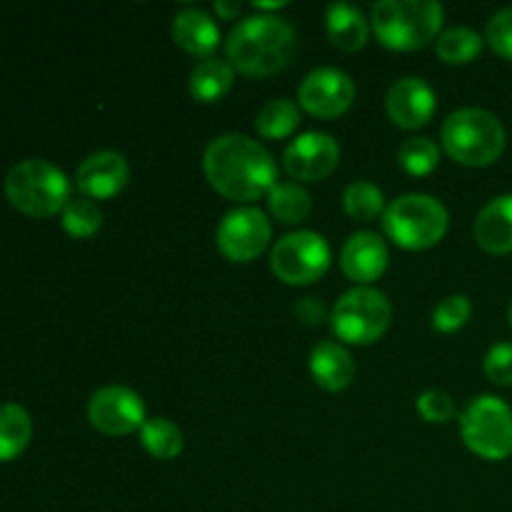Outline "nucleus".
I'll return each mask as SVG.
<instances>
[{
  "label": "nucleus",
  "instance_id": "nucleus-1",
  "mask_svg": "<svg viewBox=\"0 0 512 512\" xmlns=\"http://www.w3.org/2000/svg\"><path fill=\"white\" fill-rule=\"evenodd\" d=\"M203 168L208 183L238 203L263 198L278 183V168L268 148L240 133H225L210 140Z\"/></svg>",
  "mask_w": 512,
  "mask_h": 512
},
{
  "label": "nucleus",
  "instance_id": "nucleus-2",
  "mask_svg": "<svg viewBox=\"0 0 512 512\" xmlns=\"http://www.w3.org/2000/svg\"><path fill=\"white\" fill-rule=\"evenodd\" d=\"M298 33L290 20L273 13L248 15L228 35V63L245 75H273L293 60Z\"/></svg>",
  "mask_w": 512,
  "mask_h": 512
},
{
  "label": "nucleus",
  "instance_id": "nucleus-3",
  "mask_svg": "<svg viewBox=\"0 0 512 512\" xmlns=\"http://www.w3.org/2000/svg\"><path fill=\"white\" fill-rule=\"evenodd\" d=\"M443 15L435 0H378L370 8V25L388 48L415 50L438 35Z\"/></svg>",
  "mask_w": 512,
  "mask_h": 512
},
{
  "label": "nucleus",
  "instance_id": "nucleus-4",
  "mask_svg": "<svg viewBox=\"0 0 512 512\" xmlns=\"http://www.w3.org/2000/svg\"><path fill=\"white\" fill-rule=\"evenodd\" d=\"M443 145L453 160L473 168L495 163L505 150V128L485 108H460L443 125Z\"/></svg>",
  "mask_w": 512,
  "mask_h": 512
},
{
  "label": "nucleus",
  "instance_id": "nucleus-5",
  "mask_svg": "<svg viewBox=\"0 0 512 512\" xmlns=\"http://www.w3.org/2000/svg\"><path fill=\"white\" fill-rule=\"evenodd\" d=\"M5 195L20 213L33 215V218H48L68 205L70 185L58 165L30 158L8 170Z\"/></svg>",
  "mask_w": 512,
  "mask_h": 512
},
{
  "label": "nucleus",
  "instance_id": "nucleus-6",
  "mask_svg": "<svg viewBox=\"0 0 512 512\" xmlns=\"http://www.w3.org/2000/svg\"><path fill=\"white\" fill-rule=\"evenodd\" d=\"M383 228L390 240L408 250H423L438 243L448 230V210L438 198L408 193L395 198L383 213Z\"/></svg>",
  "mask_w": 512,
  "mask_h": 512
},
{
  "label": "nucleus",
  "instance_id": "nucleus-7",
  "mask_svg": "<svg viewBox=\"0 0 512 512\" xmlns=\"http://www.w3.org/2000/svg\"><path fill=\"white\" fill-rule=\"evenodd\" d=\"M460 433L465 445L485 460H505L512 455V408L498 395H480L460 413Z\"/></svg>",
  "mask_w": 512,
  "mask_h": 512
},
{
  "label": "nucleus",
  "instance_id": "nucleus-8",
  "mask_svg": "<svg viewBox=\"0 0 512 512\" xmlns=\"http://www.w3.org/2000/svg\"><path fill=\"white\" fill-rule=\"evenodd\" d=\"M390 318H393L390 300L370 285H358V288L348 290L330 313L333 333L353 345L375 343L388 330Z\"/></svg>",
  "mask_w": 512,
  "mask_h": 512
},
{
  "label": "nucleus",
  "instance_id": "nucleus-9",
  "mask_svg": "<svg viewBox=\"0 0 512 512\" xmlns=\"http://www.w3.org/2000/svg\"><path fill=\"white\" fill-rule=\"evenodd\" d=\"M270 268L288 285L315 283L330 268L328 240L313 230L283 235L270 250Z\"/></svg>",
  "mask_w": 512,
  "mask_h": 512
},
{
  "label": "nucleus",
  "instance_id": "nucleus-10",
  "mask_svg": "<svg viewBox=\"0 0 512 512\" xmlns=\"http://www.w3.org/2000/svg\"><path fill=\"white\" fill-rule=\"evenodd\" d=\"M270 235H273V228H270L268 215L260 208L245 205V208H233L223 215L215 240H218L220 253L228 260L250 263L268 248Z\"/></svg>",
  "mask_w": 512,
  "mask_h": 512
},
{
  "label": "nucleus",
  "instance_id": "nucleus-11",
  "mask_svg": "<svg viewBox=\"0 0 512 512\" xmlns=\"http://www.w3.org/2000/svg\"><path fill=\"white\" fill-rule=\"evenodd\" d=\"M88 420L105 435H130L145 423L143 398L125 385H105L90 395Z\"/></svg>",
  "mask_w": 512,
  "mask_h": 512
},
{
  "label": "nucleus",
  "instance_id": "nucleus-12",
  "mask_svg": "<svg viewBox=\"0 0 512 512\" xmlns=\"http://www.w3.org/2000/svg\"><path fill=\"white\" fill-rule=\"evenodd\" d=\"M298 98L308 113L318 115V118H335L353 105L355 83L345 70L323 65L305 75Z\"/></svg>",
  "mask_w": 512,
  "mask_h": 512
},
{
  "label": "nucleus",
  "instance_id": "nucleus-13",
  "mask_svg": "<svg viewBox=\"0 0 512 512\" xmlns=\"http://www.w3.org/2000/svg\"><path fill=\"white\" fill-rule=\"evenodd\" d=\"M340 160V145L325 130H308L285 148L283 165L298 180H323Z\"/></svg>",
  "mask_w": 512,
  "mask_h": 512
},
{
  "label": "nucleus",
  "instance_id": "nucleus-14",
  "mask_svg": "<svg viewBox=\"0 0 512 512\" xmlns=\"http://www.w3.org/2000/svg\"><path fill=\"white\" fill-rule=\"evenodd\" d=\"M390 120L405 130L423 128L435 113V93L423 78H400L390 85L385 98Z\"/></svg>",
  "mask_w": 512,
  "mask_h": 512
},
{
  "label": "nucleus",
  "instance_id": "nucleus-15",
  "mask_svg": "<svg viewBox=\"0 0 512 512\" xmlns=\"http://www.w3.org/2000/svg\"><path fill=\"white\" fill-rule=\"evenodd\" d=\"M130 178L128 160L115 150H95L80 163L75 183L85 198L103 200L113 198L115 193L125 188Z\"/></svg>",
  "mask_w": 512,
  "mask_h": 512
},
{
  "label": "nucleus",
  "instance_id": "nucleus-16",
  "mask_svg": "<svg viewBox=\"0 0 512 512\" xmlns=\"http://www.w3.org/2000/svg\"><path fill=\"white\" fill-rule=\"evenodd\" d=\"M388 245L373 230H358L340 250V268L355 283H373L388 268Z\"/></svg>",
  "mask_w": 512,
  "mask_h": 512
},
{
  "label": "nucleus",
  "instance_id": "nucleus-17",
  "mask_svg": "<svg viewBox=\"0 0 512 512\" xmlns=\"http://www.w3.org/2000/svg\"><path fill=\"white\" fill-rule=\"evenodd\" d=\"M475 240L495 255L512 253V195H498L475 218Z\"/></svg>",
  "mask_w": 512,
  "mask_h": 512
},
{
  "label": "nucleus",
  "instance_id": "nucleus-18",
  "mask_svg": "<svg viewBox=\"0 0 512 512\" xmlns=\"http://www.w3.org/2000/svg\"><path fill=\"white\" fill-rule=\"evenodd\" d=\"M310 373L325 390H345L355 378V360L345 345L323 340L310 353Z\"/></svg>",
  "mask_w": 512,
  "mask_h": 512
},
{
  "label": "nucleus",
  "instance_id": "nucleus-19",
  "mask_svg": "<svg viewBox=\"0 0 512 512\" xmlns=\"http://www.w3.org/2000/svg\"><path fill=\"white\" fill-rule=\"evenodd\" d=\"M173 38L183 50L210 58L220 43V28L203 8H183L173 18Z\"/></svg>",
  "mask_w": 512,
  "mask_h": 512
},
{
  "label": "nucleus",
  "instance_id": "nucleus-20",
  "mask_svg": "<svg viewBox=\"0 0 512 512\" xmlns=\"http://www.w3.org/2000/svg\"><path fill=\"white\" fill-rule=\"evenodd\" d=\"M325 25L328 35L338 48L358 50L368 43L370 20L365 18L358 5L350 3H330L325 10Z\"/></svg>",
  "mask_w": 512,
  "mask_h": 512
},
{
  "label": "nucleus",
  "instance_id": "nucleus-21",
  "mask_svg": "<svg viewBox=\"0 0 512 512\" xmlns=\"http://www.w3.org/2000/svg\"><path fill=\"white\" fill-rule=\"evenodd\" d=\"M235 80V68L223 58H203L198 65L193 68L188 80L190 95L200 103H218L230 88H233Z\"/></svg>",
  "mask_w": 512,
  "mask_h": 512
},
{
  "label": "nucleus",
  "instance_id": "nucleus-22",
  "mask_svg": "<svg viewBox=\"0 0 512 512\" xmlns=\"http://www.w3.org/2000/svg\"><path fill=\"white\" fill-rule=\"evenodd\" d=\"M33 438V423L23 405H0V463L18 458Z\"/></svg>",
  "mask_w": 512,
  "mask_h": 512
},
{
  "label": "nucleus",
  "instance_id": "nucleus-23",
  "mask_svg": "<svg viewBox=\"0 0 512 512\" xmlns=\"http://www.w3.org/2000/svg\"><path fill=\"white\" fill-rule=\"evenodd\" d=\"M268 205L270 213L280 220V223H303L305 218L313 210V200H310V193L298 183H275L273 190L268 193Z\"/></svg>",
  "mask_w": 512,
  "mask_h": 512
},
{
  "label": "nucleus",
  "instance_id": "nucleus-24",
  "mask_svg": "<svg viewBox=\"0 0 512 512\" xmlns=\"http://www.w3.org/2000/svg\"><path fill=\"white\" fill-rule=\"evenodd\" d=\"M300 125V108L298 103L288 98H278L265 103L258 110V118H255V128L263 138L268 140H280L288 138L295 133V128Z\"/></svg>",
  "mask_w": 512,
  "mask_h": 512
},
{
  "label": "nucleus",
  "instance_id": "nucleus-25",
  "mask_svg": "<svg viewBox=\"0 0 512 512\" xmlns=\"http://www.w3.org/2000/svg\"><path fill=\"white\" fill-rule=\"evenodd\" d=\"M140 443L153 458L173 460L183 450V430L168 418H150L140 428Z\"/></svg>",
  "mask_w": 512,
  "mask_h": 512
},
{
  "label": "nucleus",
  "instance_id": "nucleus-26",
  "mask_svg": "<svg viewBox=\"0 0 512 512\" xmlns=\"http://www.w3.org/2000/svg\"><path fill=\"white\" fill-rule=\"evenodd\" d=\"M343 205L345 213L350 218L360 220V223H370V220L385 213L383 190L375 183H370V180H355V183H350L343 193Z\"/></svg>",
  "mask_w": 512,
  "mask_h": 512
},
{
  "label": "nucleus",
  "instance_id": "nucleus-27",
  "mask_svg": "<svg viewBox=\"0 0 512 512\" xmlns=\"http://www.w3.org/2000/svg\"><path fill=\"white\" fill-rule=\"evenodd\" d=\"M483 50V38L468 25H453L438 38V55L450 65L470 63Z\"/></svg>",
  "mask_w": 512,
  "mask_h": 512
},
{
  "label": "nucleus",
  "instance_id": "nucleus-28",
  "mask_svg": "<svg viewBox=\"0 0 512 512\" xmlns=\"http://www.w3.org/2000/svg\"><path fill=\"white\" fill-rule=\"evenodd\" d=\"M103 225V210L93 198H73L63 208V228L73 238H90Z\"/></svg>",
  "mask_w": 512,
  "mask_h": 512
},
{
  "label": "nucleus",
  "instance_id": "nucleus-29",
  "mask_svg": "<svg viewBox=\"0 0 512 512\" xmlns=\"http://www.w3.org/2000/svg\"><path fill=\"white\" fill-rule=\"evenodd\" d=\"M398 160L408 173L413 175H428L438 168L440 163V148L435 140L430 138H408L398 150Z\"/></svg>",
  "mask_w": 512,
  "mask_h": 512
},
{
  "label": "nucleus",
  "instance_id": "nucleus-30",
  "mask_svg": "<svg viewBox=\"0 0 512 512\" xmlns=\"http://www.w3.org/2000/svg\"><path fill=\"white\" fill-rule=\"evenodd\" d=\"M473 305H470L468 295H448L440 300L433 310V328L440 333H453V330L463 328L468 323Z\"/></svg>",
  "mask_w": 512,
  "mask_h": 512
},
{
  "label": "nucleus",
  "instance_id": "nucleus-31",
  "mask_svg": "<svg viewBox=\"0 0 512 512\" xmlns=\"http://www.w3.org/2000/svg\"><path fill=\"white\" fill-rule=\"evenodd\" d=\"M418 410L428 423H448L455 418V400L445 390H425L418 395Z\"/></svg>",
  "mask_w": 512,
  "mask_h": 512
},
{
  "label": "nucleus",
  "instance_id": "nucleus-32",
  "mask_svg": "<svg viewBox=\"0 0 512 512\" xmlns=\"http://www.w3.org/2000/svg\"><path fill=\"white\" fill-rule=\"evenodd\" d=\"M483 370L495 385H512V343H498L485 353Z\"/></svg>",
  "mask_w": 512,
  "mask_h": 512
},
{
  "label": "nucleus",
  "instance_id": "nucleus-33",
  "mask_svg": "<svg viewBox=\"0 0 512 512\" xmlns=\"http://www.w3.org/2000/svg\"><path fill=\"white\" fill-rule=\"evenodd\" d=\"M488 43L503 58L512 60V8H503L488 20Z\"/></svg>",
  "mask_w": 512,
  "mask_h": 512
},
{
  "label": "nucleus",
  "instance_id": "nucleus-34",
  "mask_svg": "<svg viewBox=\"0 0 512 512\" xmlns=\"http://www.w3.org/2000/svg\"><path fill=\"white\" fill-rule=\"evenodd\" d=\"M295 318L305 325H320L328 318V310H325L323 300L320 298H303L295 305Z\"/></svg>",
  "mask_w": 512,
  "mask_h": 512
},
{
  "label": "nucleus",
  "instance_id": "nucleus-35",
  "mask_svg": "<svg viewBox=\"0 0 512 512\" xmlns=\"http://www.w3.org/2000/svg\"><path fill=\"white\" fill-rule=\"evenodd\" d=\"M215 10H218V15H223V18L228 20L240 13V3H225V0H218V3H215Z\"/></svg>",
  "mask_w": 512,
  "mask_h": 512
},
{
  "label": "nucleus",
  "instance_id": "nucleus-36",
  "mask_svg": "<svg viewBox=\"0 0 512 512\" xmlns=\"http://www.w3.org/2000/svg\"><path fill=\"white\" fill-rule=\"evenodd\" d=\"M255 8H258V10H278V8H283V0H278V3H258V0H255Z\"/></svg>",
  "mask_w": 512,
  "mask_h": 512
},
{
  "label": "nucleus",
  "instance_id": "nucleus-37",
  "mask_svg": "<svg viewBox=\"0 0 512 512\" xmlns=\"http://www.w3.org/2000/svg\"><path fill=\"white\" fill-rule=\"evenodd\" d=\"M508 320H510V328H512V300H510V308H508Z\"/></svg>",
  "mask_w": 512,
  "mask_h": 512
}]
</instances>
